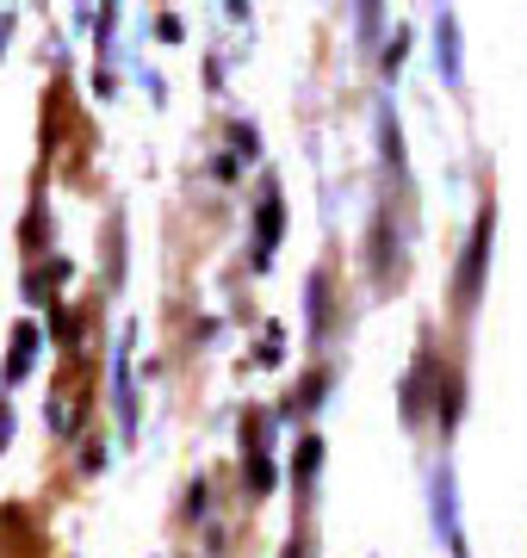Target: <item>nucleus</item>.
I'll return each instance as SVG.
<instances>
[{"instance_id":"a211bd4d","label":"nucleus","mask_w":527,"mask_h":558,"mask_svg":"<svg viewBox=\"0 0 527 558\" xmlns=\"http://www.w3.org/2000/svg\"><path fill=\"white\" fill-rule=\"evenodd\" d=\"M236 440H243V453H273V440H280V422H273V410H243V428H236Z\"/></svg>"},{"instance_id":"72a5a7b5","label":"nucleus","mask_w":527,"mask_h":558,"mask_svg":"<svg viewBox=\"0 0 527 558\" xmlns=\"http://www.w3.org/2000/svg\"><path fill=\"white\" fill-rule=\"evenodd\" d=\"M223 20H230V25H248L255 13H248V0H223Z\"/></svg>"},{"instance_id":"f03ea898","label":"nucleus","mask_w":527,"mask_h":558,"mask_svg":"<svg viewBox=\"0 0 527 558\" xmlns=\"http://www.w3.org/2000/svg\"><path fill=\"white\" fill-rule=\"evenodd\" d=\"M372 137H379V168L397 186V223L416 236V174H409V143H404V119H397V100L379 94L372 100Z\"/></svg>"},{"instance_id":"b1692460","label":"nucleus","mask_w":527,"mask_h":558,"mask_svg":"<svg viewBox=\"0 0 527 558\" xmlns=\"http://www.w3.org/2000/svg\"><path fill=\"white\" fill-rule=\"evenodd\" d=\"M255 366H285V323H261V348H255Z\"/></svg>"},{"instance_id":"4468645a","label":"nucleus","mask_w":527,"mask_h":558,"mask_svg":"<svg viewBox=\"0 0 527 558\" xmlns=\"http://www.w3.org/2000/svg\"><path fill=\"white\" fill-rule=\"evenodd\" d=\"M106 292H119L124 274H131V218H124V205L106 211Z\"/></svg>"},{"instance_id":"393cba45","label":"nucleus","mask_w":527,"mask_h":558,"mask_svg":"<svg viewBox=\"0 0 527 558\" xmlns=\"http://www.w3.org/2000/svg\"><path fill=\"white\" fill-rule=\"evenodd\" d=\"M106 465H112V447H106V435H82V472H87V478H100Z\"/></svg>"},{"instance_id":"f8f14e48","label":"nucleus","mask_w":527,"mask_h":558,"mask_svg":"<svg viewBox=\"0 0 527 558\" xmlns=\"http://www.w3.org/2000/svg\"><path fill=\"white\" fill-rule=\"evenodd\" d=\"M323 435L317 428H298V440H292V497H298V515H310L317 509V478H323Z\"/></svg>"},{"instance_id":"39448f33","label":"nucleus","mask_w":527,"mask_h":558,"mask_svg":"<svg viewBox=\"0 0 527 558\" xmlns=\"http://www.w3.org/2000/svg\"><path fill=\"white\" fill-rule=\"evenodd\" d=\"M466 360H441L428 354V422H434V435H441V447L453 435H459V422H466Z\"/></svg>"},{"instance_id":"2f4dec72","label":"nucleus","mask_w":527,"mask_h":558,"mask_svg":"<svg viewBox=\"0 0 527 558\" xmlns=\"http://www.w3.org/2000/svg\"><path fill=\"white\" fill-rule=\"evenodd\" d=\"M20 32V7H0V57H7V44Z\"/></svg>"},{"instance_id":"c756f323","label":"nucleus","mask_w":527,"mask_h":558,"mask_svg":"<svg viewBox=\"0 0 527 558\" xmlns=\"http://www.w3.org/2000/svg\"><path fill=\"white\" fill-rule=\"evenodd\" d=\"M211 180H243V161L230 156V149H218L211 156Z\"/></svg>"},{"instance_id":"1a4fd4ad","label":"nucleus","mask_w":527,"mask_h":558,"mask_svg":"<svg viewBox=\"0 0 527 558\" xmlns=\"http://www.w3.org/2000/svg\"><path fill=\"white\" fill-rule=\"evenodd\" d=\"M428 38H434V75H441V87L446 94H466V25H459V13L434 7Z\"/></svg>"},{"instance_id":"4be33fe9","label":"nucleus","mask_w":527,"mask_h":558,"mask_svg":"<svg viewBox=\"0 0 527 558\" xmlns=\"http://www.w3.org/2000/svg\"><path fill=\"white\" fill-rule=\"evenodd\" d=\"M181 521H193V527H211V478H205V472L181 490Z\"/></svg>"},{"instance_id":"7ed1b4c3","label":"nucleus","mask_w":527,"mask_h":558,"mask_svg":"<svg viewBox=\"0 0 527 558\" xmlns=\"http://www.w3.org/2000/svg\"><path fill=\"white\" fill-rule=\"evenodd\" d=\"M428 534L441 539L446 558H471L466 521H459V472H453V459L446 453L428 465Z\"/></svg>"},{"instance_id":"423d86ee","label":"nucleus","mask_w":527,"mask_h":558,"mask_svg":"<svg viewBox=\"0 0 527 558\" xmlns=\"http://www.w3.org/2000/svg\"><path fill=\"white\" fill-rule=\"evenodd\" d=\"M280 236H285V186H280V174L267 168L261 186H255V218H248V267H255V274H273Z\"/></svg>"},{"instance_id":"2eb2a0df","label":"nucleus","mask_w":527,"mask_h":558,"mask_svg":"<svg viewBox=\"0 0 527 558\" xmlns=\"http://www.w3.org/2000/svg\"><path fill=\"white\" fill-rule=\"evenodd\" d=\"M119 25H124V7L119 0H100V7H94V25H87V38H94V57L100 62H119Z\"/></svg>"},{"instance_id":"7c9ffc66","label":"nucleus","mask_w":527,"mask_h":558,"mask_svg":"<svg viewBox=\"0 0 527 558\" xmlns=\"http://www.w3.org/2000/svg\"><path fill=\"white\" fill-rule=\"evenodd\" d=\"M94 94H100V100H112V94H119V69H112V62H100V69H94Z\"/></svg>"},{"instance_id":"412c9836","label":"nucleus","mask_w":527,"mask_h":558,"mask_svg":"<svg viewBox=\"0 0 527 558\" xmlns=\"http://www.w3.org/2000/svg\"><path fill=\"white\" fill-rule=\"evenodd\" d=\"M223 131H230V156L243 161V168L261 161V124H255V119H230Z\"/></svg>"},{"instance_id":"5701e85b","label":"nucleus","mask_w":527,"mask_h":558,"mask_svg":"<svg viewBox=\"0 0 527 558\" xmlns=\"http://www.w3.org/2000/svg\"><path fill=\"white\" fill-rule=\"evenodd\" d=\"M44 422H50V435H57V440L75 435V416H69V391H62V385H50V398H44Z\"/></svg>"},{"instance_id":"6ab92c4d","label":"nucleus","mask_w":527,"mask_h":558,"mask_svg":"<svg viewBox=\"0 0 527 558\" xmlns=\"http://www.w3.org/2000/svg\"><path fill=\"white\" fill-rule=\"evenodd\" d=\"M243 490L255 502H267L273 490H280V465H273V453H243Z\"/></svg>"},{"instance_id":"dca6fc26","label":"nucleus","mask_w":527,"mask_h":558,"mask_svg":"<svg viewBox=\"0 0 527 558\" xmlns=\"http://www.w3.org/2000/svg\"><path fill=\"white\" fill-rule=\"evenodd\" d=\"M44 236H50V211H44V174H38V180H32V205H25V223H20L25 260H44Z\"/></svg>"},{"instance_id":"0eeeda50","label":"nucleus","mask_w":527,"mask_h":558,"mask_svg":"<svg viewBox=\"0 0 527 558\" xmlns=\"http://www.w3.org/2000/svg\"><path fill=\"white\" fill-rule=\"evenodd\" d=\"M137 336H143V323L137 317H124L119 323V341H112V410H119V447H137L143 435V416H137V373H131V354H137Z\"/></svg>"},{"instance_id":"a878e982","label":"nucleus","mask_w":527,"mask_h":558,"mask_svg":"<svg viewBox=\"0 0 527 558\" xmlns=\"http://www.w3.org/2000/svg\"><path fill=\"white\" fill-rule=\"evenodd\" d=\"M38 274H44V286L57 292V286H69V279L82 274V267H75V255H44V260H38Z\"/></svg>"},{"instance_id":"c85d7f7f","label":"nucleus","mask_w":527,"mask_h":558,"mask_svg":"<svg viewBox=\"0 0 527 558\" xmlns=\"http://www.w3.org/2000/svg\"><path fill=\"white\" fill-rule=\"evenodd\" d=\"M13 428H20V410H13V398H0V453L13 447Z\"/></svg>"},{"instance_id":"ddd939ff","label":"nucleus","mask_w":527,"mask_h":558,"mask_svg":"<svg viewBox=\"0 0 527 558\" xmlns=\"http://www.w3.org/2000/svg\"><path fill=\"white\" fill-rule=\"evenodd\" d=\"M428 354H434V336L416 341V360H409V373L397 379V422L404 428H422L428 422Z\"/></svg>"},{"instance_id":"9d476101","label":"nucleus","mask_w":527,"mask_h":558,"mask_svg":"<svg viewBox=\"0 0 527 558\" xmlns=\"http://www.w3.org/2000/svg\"><path fill=\"white\" fill-rule=\"evenodd\" d=\"M305 336H310V354L323 360L329 336H335V279H329V267L305 274Z\"/></svg>"},{"instance_id":"aec40b11","label":"nucleus","mask_w":527,"mask_h":558,"mask_svg":"<svg viewBox=\"0 0 527 558\" xmlns=\"http://www.w3.org/2000/svg\"><path fill=\"white\" fill-rule=\"evenodd\" d=\"M385 32H391V13L379 0H360V7H354V44H360V50H379Z\"/></svg>"},{"instance_id":"f3484780","label":"nucleus","mask_w":527,"mask_h":558,"mask_svg":"<svg viewBox=\"0 0 527 558\" xmlns=\"http://www.w3.org/2000/svg\"><path fill=\"white\" fill-rule=\"evenodd\" d=\"M409 50H416V25H391L385 44H379V75H385V87H397V75H404Z\"/></svg>"},{"instance_id":"cd10ccee","label":"nucleus","mask_w":527,"mask_h":558,"mask_svg":"<svg viewBox=\"0 0 527 558\" xmlns=\"http://www.w3.org/2000/svg\"><path fill=\"white\" fill-rule=\"evenodd\" d=\"M149 38H156V44H181L186 38V20H181V13H156V20H149Z\"/></svg>"},{"instance_id":"6e6552de","label":"nucleus","mask_w":527,"mask_h":558,"mask_svg":"<svg viewBox=\"0 0 527 558\" xmlns=\"http://www.w3.org/2000/svg\"><path fill=\"white\" fill-rule=\"evenodd\" d=\"M404 230H391V199L372 205V230H366V267H372V286L385 292L404 279Z\"/></svg>"},{"instance_id":"bb28decb","label":"nucleus","mask_w":527,"mask_h":558,"mask_svg":"<svg viewBox=\"0 0 527 558\" xmlns=\"http://www.w3.org/2000/svg\"><path fill=\"white\" fill-rule=\"evenodd\" d=\"M20 286H25V304H32V311H44V304L57 299V292H50V286H44L38 260H25V279H20Z\"/></svg>"},{"instance_id":"f257e3e1","label":"nucleus","mask_w":527,"mask_h":558,"mask_svg":"<svg viewBox=\"0 0 527 558\" xmlns=\"http://www.w3.org/2000/svg\"><path fill=\"white\" fill-rule=\"evenodd\" d=\"M490 255H497V199H478L471 211V230L459 242V267H453V317L471 323L478 317V299H485V279H490Z\"/></svg>"},{"instance_id":"c9c22d12","label":"nucleus","mask_w":527,"mask_h":558,"mask_svg":"<svg viewBox=\"0 0 527 558\" xmlns=\"http://www.w3.org/2000/svg\"><path fill=\"white\" fill-rule=\"evenodd\" d=\"M137 75H143V87H149V94H156V100H162V94H168V81H162V69H137Z\"/></svg>"},{"instance_id":"9b49d317","label":"nucleus","mask_w":527,"mask_h":558,"mask_svg":"<svg viewBox=\"0 0 527 558\" xmlns=\"http://www.w3.org/2000/svg\"><path fill=\"white\" fill-rule=\"evenodd\" d=\"M7 348H13V354H7V366H0V398H13V391L38 373V360H44V323L38 317H20Z\"/></svg>"},{"instance_id":"20e7f679","label":"nucleus","mask_w":527,"mask_h":558,"mask_svg":"<svg viewBox=\"0 0 527 558\" xmlns=\"http://www.w3.org/2000/svg\"><path fill=\"white\" fill-rule=\"evenodd\" d=\"M335 385H342V360H335V354L310 360L305 373L285 385V398L273 403V422H280V428H305L310 416H323V410H329Z\"/></svg>"},{"instance_id":"473e14b6","label":"nucleus","mask_w":527,"mask_h":558,"mask_svg":"<svg viewBox=\"0 0 527 558\" xmlns=\"http://www.w3.org/2000/svg\"><path fill=\"white\" fill-rule=\"evenodd\" d=\"M205 87H211V94H223V57H218V50L205 57Z\"/></svg>"},{"instance_id":"f704fd0d","label":"nucleus","mask_w":527,"mask_h":558,"mask_svg":"<svg viewBox=\"0 0 527 558\" xmlns=\"http://www.w3.org/2000/svg\"><path fill=\"white\" fill-rule=\"evenodd\" d=\"M280 558H310V539H305V534H292V539L280 546Z\"/></svg>"}]
</instances>
